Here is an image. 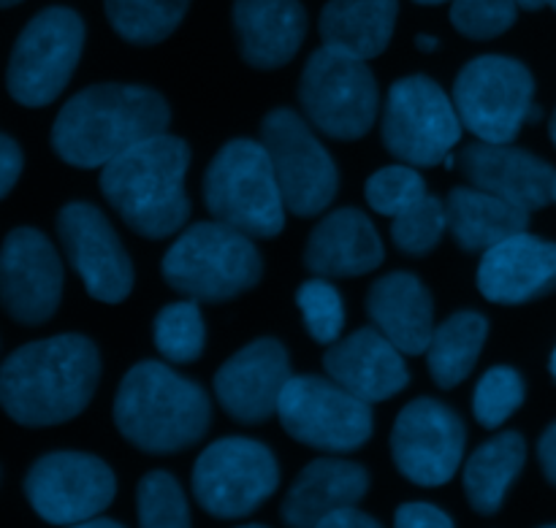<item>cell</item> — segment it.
I'll return each mask as SVG.
<instances>
[{
    "label": "cell",
    "instance_id": "24",
    "mask_svg": "<svg viewBox=\"0 0 556 528\" xmlns=\"http://www.w3.org/2000/svg\"><path fill=\"white\" fill-rule=\"evenodd\" d=\"M304 263L318 276H358L383 263V242L358 209H340L309 233Z\"/></svg>",
    "mask_w": 556,
    "mask_h": 528
},
{
    "label": "cell",
    "instance_id": "35",
    "mask_svg": "<svg viewBox=\"0 0 556 528\" xmlns=\"http://www.w3.org/2000/svg\"><path fill=\"white\" fill-rule=\"evenodd\" d=\"M296 304L315 342L331 345L340 339L342 325H345V304L334 285H329L326 280L304 282L296 293Z\"/></svg>",
    "mask_w": 556,
    "mask_h": 528
},
{
    "label": "cell",
    "instance_id": "42",
    "mask_svg": "<svg viewBox=\"0 0 556 528\" xmlns=\"http://www.w3.org/2000/svg\"><path fill=\"white\" fill-rule=\"evenodd\" d=\"M68 528H123L119 524H114V520H85V524H76V526H68Z\"/></svg>",
    "mask_w": 556,
    "mask_h": 528
},
{
    "label": "cell",
    "instance_id": "15",
    "mask_svg": "<svg viewBox=\"0 0 556 528\" xmlns=\"http://www.w3.org/2000/svg\"><path fill=\"white\" fill-rule=\"evenodd\" d=\"M465 442V423L451 407L434 399H416L396 417L391 453L407 480L438 488L459 469Z\"/></svg>",
    "mask_w": 556,
    "mask_h": 528
},
{
    "label": "cell",
    "instance_id": "32",
    "mask_svg": "<svg viewBox=\"0 0 556 528\" xmlns=\"http://www.w3.org/2000/svg\"><path fill=\"white\" fill-rule=\"evenodd\" d=\"M139 528H190V513L179 482L166 472H150L139 482Z\"/></svg>",
    "mask_w": 556,
    "mask_h": 528
},
{
    "label": "cell",
    "instance_id": "43",
    "mask_svg": "<svg viewBox=\"0 0 556 528\" xmlns=\"http://www.w3.org/2000/svg\"><path fill=\"white\" fill-rule=\"evenodd\" d=\"M416 43L421 52H434V49H438V38L434 36H418Z\"/></svg>",
    "mask_w": 556,
    "mask_h": 528
},
{
    "label": "cell",
    "instance_id": "8",
    "mask_svg": "<svg viewBox=\"0 0 556 528\" xmlns=\"http://www.w3.org/2000/svg\"><path fill=\"white\" fill-rule=\"evenodd\" d=\"M299 101L315 128L326 136L356 141L378 117V81L367 60L320 47L304 65Z\"/></svg>",
    "mask_w": 556,
    "mask_h": 528
},
{
    "label": "cell",
    "instance_id": "21",
    "mask_svg": "<svg viewBox=\"0 0 556 528\" xmlns=\"http://www.w3.org/2000/svg\"><path fill=\"white\" fill-rule=\"evenodd\" d=\"M326 374L362 401H386L407 388L402 350L378 329H362L324 356Z\"/></svg>",
    "mask_w": 556,
    "mask_h": 528
},
{
    "label": "cell",
    "instance_id": "5",
    "mask_svg": "<svg viewBox=\"0 0 556 528\" xmlns=\"http://www.w3.org/2000/svg\"><path fill=\"white\" fill-rule=\"evenodd\" d=\"M253 239L226 222H195L163 258V280L193 301L220 304L242 296L261 280Z\"/></svg>",
    "mask_w": 556,
    "mask_h": 528
},
{
    "label": "cell",
    "instance_id": "18",
    "mask_svg": "<svg viewBox=\"0 0 556 528\" xmlns=\"http://www.w3.org/2000/svg\"><path fill=\"white\" fill-rule=\"evenodd\" d=\"M291 379L286 347L277 339H258L223 363L215 377V394L233 421L264 423L277 415L282 390Z\"/></svg>",
    "mask_w": 556,
    "mask_h": 528
},
{
    "label": "cell",
    "instance_id": "6",
    "mask_svg": "<svg viewBox=\"0 0 556 528\" xmlns=\"http://www.w3.org/2000/svg\"><path fill=\"white\" fill-rule=\"evenodd\" d=\"M204 201L217 222L250 239H275L286 228V198L261 141L233 139L217 152L206 168Z\"/></svg>",
    "mask_w": 556,
    "mask_h": 528
},
{
    "label": "cell",
    "instance_id": "3",
    "mask_svg": "<svg viewBox=\"0 0 556 528\" xmlns=\"http://www.w3.org/2000/svg\"><path fill=\"white\" fill-rule=\"evenodd\" d=\"M190 150L177 136H152L103 166L101 190L119 217L144 239H166L190 217L185 171Z\"/></svg>",
    "mask_w": 556,
    "mask_h": 528
},
{
    "label": "cell",
    "instance_id": "26",
    "mask_svg": "<svg viewBox=\"0 0 556 528\" xmlns=\"http://www.w3.org/2000/svg\"><path fill=\"white\" fill-rule=\"evenodd\" d=\"M396 11V0H329L318 25L324 47L362 60L378 57L394 36Z\"/></svg>",
    "mask_w": 556,
    "mask_h": 528
},
{
    "label": "cell",
    "instance_id": "49",
    "mask_svg": "<svg viewBox=\"0 0 556 528\" xmlns=\"http://www.w3.org/2000/svg\"><path fill=\"white\" fill-rule=\"evenodd\" d=\"M552 369H554V374H556V356H554V361H552Z\"/></svg>",
    "mask_w": 556,
    "mask_h": 528
},
{
    "label": "cell",
    "instance_id": "52",
    "mask_svg": "<svg viewBox=\"0 0 556 528\" xmlns=\"http://www.w3.org/2000/svg\"><path fill=\"white\" fill-rule=\"evenodd\" d=\"M554 204H556V195H554Z\"/></svg>",
    "mask_w": 556,
    "mask_h": 528
},
{
    "label": "cell",
    "instance_id": "19",
    "mask_svg": "<svg viewBox=\"0 0 556 528\" xmlns=\"http://www.w3.org/2000/svg\"><path fill=\"white\" fill-rule=\"evenodd\" d=\"M459 168L472 188L486 190L530 215L554 204L556 168L532 152L476 141L459 155Z\"/></svg>",
    "mask_w": 556,
    "mask_h": 528
},
{
    "label": "cell",
    "instance_id": "51",
    "mask_svg": "<svg viewBox=\"0 0 556 528\" xmlns=\"http://www.w3.org/2000/svg\"><path fill=\"white\" fill-rule=\"evenodd\" d=\"M543 528H556V526H543Z\"/></svg>",
    "mask_w": 556,
    "mask_h": 528
},
{
    "label": "cell",
    "instance_id": "39",
    "mask_svg": "<svg viewBox=\"0 0 556 528\" xmlns=\"http://www.w3.org/2000/svg\"><path fill=\"white\" fill-rule=\"evenodd\" d=\"M22 173V150L11 136H0V195H9Z\"/></svg>",
    "mask_w": 556,
    "mask_h": 528
},
{
    "label": "cell",
    "instance_id": "46",
    "mask_svg": "<svg viewBox=\"0 0 556 528\" xmlns=\"http://www.w3.org/2000/svg\"><path fill=\"white\" fill-rule=\"evenodd\" d=\"M0 3H3V9H11V5L22 3V0H0Z\"/></svg>",
    "mask_w": 556,
    "mask_h": 528
},
{
    "label": "cell",
    "instance_id": "48",
    "mask_svg": "<svg viewBox=\"0 0 556 528\" xmlns=\"http://www.w3.org/2000/svg\"><path fill=\"white\" fill-rule=\"evenodd\" d=\"M543 3H546V5H552V9L556 11V0H543Z\"/></svg>",
    "mask_w": 556,
    "mask_h": 528
},
{
    "label": "cell",
    "instance_id": "36",
    "mask_svg": "<svg viewBox=\"0 0 556 528\" xmlns=\"http://www.w3.org/2000/svg\"><path fill=\"white\" fill-rule=\"evenodd\" d=\"M364 193H367L369 206L383 217H400L402 211L418 204L424 195H429L427 184L413 166L380 168L378 173L369 177Z\"/></svg>",
    "mask_w": 556,
    "mask_h": 528
},
{
    "label": "cell",
    "instance_id": "37",
    "mask_svg": "<svg viewBox=\"0 0 556 528\" xmlns=\"http://www.w3.org/2000/svg\"><path fill=\"white\" fill-rule=\"evenodd\" d=\"M519 14L516 0H451V22L456 30L476 41L503 36Z\"/></svg>",
    "mask_w": 556,
    "mask_h": 528
},
{
    "label": "cell",
    "instance_id": "44",
    "mask_svg": "<svg viewBox=\"0 0 556 528\" xmlns=\"http://www.w3.org/2000/svg\"><path fill=\"white\" fill-rule=\"evenodd\" d=\"M516 3H519V9H527V11H538V9H543V0H516Z\"/></svg>",
    "mask_w": 556,
    "mask_h": 528
},
{
    "label": "cell",
    "instance_id": "28",
    "mask_svg": "<svg viewBox=\"0 0 556 528\" xmlns=\"http://www.w3.org/2000/svg\"><path fill=\"white\" fill-rule=\"evenodd\" d=\"M527 445L519 434L508 432L483 442L465 466V491L472 510L494 515L505 502V493L525 469Z\"/></svg>",
    "mask_w": 556,
    "mask_h": 528
},
{
    "label": "cell",
    "instance_id": "20",
    "mask_svg": "<svg viewBox=\"0 0 556 528\" xmlns=\"http://www.w3.org/2000/svg\"><path fill=\"white\" fill-rule=\"evenodd\" d=\"M478 287L494 304H527L556 291V244L532 233H516L486 249Z\"/></svg>",
    "mask_w": 556,
    "mask_h": 528
},
{
    "label": "cell",
    "instance_id": "10",
    "mask_svg": "<svg viewBox=\"0 0 556 528\" xmlns=\"http://www.w3.org/2000/svg\"><path fill=\"white\" fill-rule=\"evenodd\" d=\"M462 139L456 103L429 76H405L389 92L383 144L407 166H438Z\"/></svg>",
    "mask_w": 556,
    "mask_h": 528
},
{
    "label": "cell",
    "instance_id": "23",
    "mask_svg": "<svg viewBox=\"0 0 556 528\" xmlns=\"http://www.w3.org/2000/svg\"><path fill=\"white\" fill-rule=\"evenodd\" d=\"M367 312L375 329L394 342L405 356H421L432 345V296L418 276L394 271L375 282L367 296Z\"/></svg>",
    "mask_w": 556,
    "mask_h": 528
},
{
    "label": "cell",
    "instance_id": "25",
    "mask_svg": "<svg viewBox=\"0 0 556 528\" xmlns=\"http://www.w3.org/2000/svg\"><path fill=\"white\" fill-rule=\"evenodd\" d=\"M369 488V475L342 459L313 461L288 491L282 520L288 528H318L331 513L356 507Z\"/></svg>",
    "mask_w": 556,
    "mask_h": 528
},
{
    "label": "cell",
    "instance_id": "9",
    "mask_svg": "<svg viewBox=\"0 0 556 528\" xmlns=\"http://www.w3.org/2000/svg\"><path fill=\"white\" fill-rule=\"evenodd\" d=\"M85 47V22L76 11L52 5L20 33L9 60V92L22 106H47L74 76Z\"/></svg>",
    "mask_w": 556,
    "mask_h": 528
},
{
    "label": "cell",
    "instance_id": "45",
    "mask_svg": "<svg viewBox=\"0 0 556 528\" xmlns=\"http://www.w3.org/2000/svg\"><path fill=\"white\" fill-rule=\"evenodd\" d=\"M416 3H421V5H438V3H445V0H416Z\"/></svg>",
    "mask_w": 556,
    "mask_h": 528
},
{
    "label": "cell",
    "instance_id": "17",
    "mask_svg": "<svg viewBox=\"0 0 556 528\" xmlns=\"http://www.w3.org/2000/svg\"><path fill=\"white\" fill-rule=\"evenodd\" d=\"M0 291L16 323L41 325L52 318L63 293V266L43 233L16 228L5 236Z\"/></svg>",
    "mask_w": 556,
    "mask_h": 528
},
{
    "label": "cell",
    "instance_id": "40",
    "mask_svg": "<svg viewBox=\"0 0 556 528\" xmlns=\"http://www.w3.org/2000/svg\"><path fill=\"white\" fill-rule=\"evenodd\" d=\"M318 528H383V526H380L375 518H369V515L358 513L356 507H345L331 513Z\"/></svg>",
    "mask_w": 556,
    "mask_h": 528
},
{
    "label": "cell",
    "instance_id": "13",
    "mask_svg": "<svg viewBox=\"0 0 556 528\" xmlns=\"http://www.w3.org/2000/svg\"><path fill=\"white\" fill-rule=\"evenodd\" d=\"M286 206L296 217H315L334 201L340 173L309 125L291 108H275L261 125Z\"/></svg>",
    "mask_w": 556,
    "mask_h": 528
},
{
    "label": "cell",
    "instance_id": "33",
    "mask_svg": "<svg viewBox=\"0 0 556 528\" xmlns=\"http://www.w3.org/2000/svg\"><path fill=\"white\" fill-rule=\"evenodd\" d=\"M445 228H448V211H445V204L440 198H434V195H424L418 204H413L410 209H405L400 217H394L391 239H394V244L402 253L427 255L438 247Z\"/></svg>",
    "mask_w": 556,
    "mask_h": 528
},
{
    "label": "cell",
    "instance_id": "16",
    "mask_svg": "<svg viewBox=\"0 0 556 528\" xmlns=\"http://www.w3.org/2000/svg\"><path fill=\"white\" fill-rule=\"evenodd\" d=\"M58 233L71 266L92 298L103 304L128 298L134 266L101 209L92 204H68L58 215Z\"/></svg>",
    "mask_w": 556,
    "mask_h": 528
},
{
    "label": "cell",
    "instance_id": "27",
    "mask_svg": "<svg viewBox=\"0 0 556 528\" xmlns=\"http://www.w3.org/2000/svg\"><path fill=\"white\" fill-rule=\"evenodd\" d=\"M445 211H448V231L467 253H478V249L486 253L503 244L505 239L525 233L530 222V211L478 188L451 190Z\"/></svg>",
    "mask_w": 556,
    "mask_h": 528
},
{
    "label": "cell",
    "instance_id": "30",
    "mask_svg": "<svg viewBox=\"0 0 556 528\" xmlns=\"http://www.w3.org/2000/svg\"><path fill=\"white\" fill-rule=\"evenodd\" d=\"M190 0H106V16L119 38L152 47L172 36L188 14Z\"/></svg>",
    "mask_w": 556,
    "mask_h": 528
},
{
    "label": "cell",
    "instance_id": "38",
    "mask_svg": "<svg viewBox=\"0 0 556 528\" xmlns=\"http://www.w3.org/2000/svg\"><path fill=\"white\" fill-rule=\"evenodd\" d=\"M394 528H454V520L432 504L410 502L396 510Z\"/></svg>",
    "mask_w": 556,
    "mask_h": 528
},
{
    "label": "cell",
    "instance_id": "14",
    "mask_svg": "<svg viewBox=\"0 0 556 528\" xmlns=\"http://www.w3.org/2000/svg\"><path fill=\"white\" fill-rule=\"evenodd\" d=\"M25 493L38 518L76 526L98 518L117 493L112 469L96 455L52 453L27 472Z\"/></svg>",
    "mask_w": 556,
    "mask_h": 528
},
{
    "label": "cell",
    "instance_id": "7",
    "mask_svg": "<svg viewBox=\"0 0 556 528\" xmlns=\"http://www.w3.org/2000/svg\"><path fill=\"white\" fill-rule=\"evenodd\" d=\"M535 79L514 57L483 54L456 76L454 103L462 125L486 144H510L530 123Z\"/></svg>",
    "mask_w": 556,
    "mask_h": 528
},
{
    "label": "cell",
    "instance_id": "1",
    "mask_svg": "<svg viewBox=\"0 0 556 528\" xmlns=\"http://www.w3.org/2000/svg\"><path fill=\"white\" fill-rule=\"evenodd\" d=\"M101 377L96 345L79 334L30 342L0 372V401L22 426H58L90 404Z\"/></svg>",
    "mask_w": 556,
    "mask_h": 528
},
{
    "label": "cell",
    "instance_id": "50",
    "mask_svg": "<svg viewBox=\"0 0 556 528\" xmlns=\"http://www.w3.org/2000/svg\"><path fill=\"white\" fill-rule=\"evenodd\" d=\"M239 528H264V526H239Z\"/></svg>",
    "mask_w": 556,
    "mask_h": 528
},
{
    "label": "cell",
    "instance_id": "12",
    "mask_svg": "<svg viewBox=\"0 0 556 528\" xmlns=\"http://www.w3.org/2000/svg\"><path fill=\"white\" fill-rule=\"evenodd\" d=\"M296 442L326 453H351L372 437V410L334 379L293 377L277 407Z\"/></svg>",
    "mask_w": 556,
    "mask_h": 528
},
{
    "label": "cell",
    "instance_id": "2",
    "mask_svg": "<svg viewBox=\"0 0 556 528\" xmlns=\"http://www.w3.org/2000/svg\"><path fill=\"white\" fill-rule=\"evenodd\" d=\"M168 119V103L150 87L96 85L60 108L52 146L71 166L103 168L141 141L166 133Z\"/></svg>",
    "mask_w": 556,
    "mask_h": 528
},
{
    "label": "cell",
    "instance_id": "22",
    "mask_svg": "<svg viewBox=\"0 0 556 528\" xmlns=\"http://www.w3.org/2000/svg\"><path fill=\"white\" fill-rule=\"evenodd\" d=\"M233 27L244 63L271 70L296 57L307 14L299 0H233Z\"/></svg>",
    "mask_w": 556,
    "mask_h": 528
},
{
    "label": "cell",
    "instance_id": "41",
    "mask_svg": "<svg viewBox=\"0 0 556 528\" xmlns=\"http://www.w3.org/2000/svg\"><path fill=\"white\" fill-rule=\"evenodd\" d=\"M538 453H541V466L543 472H546L548 482L556 486V423L554 426H548V432L543 434Z\"/></svg>",
    "mask_w": 556,
    "mask_h": 528
},
{
    "label": "cell",
    "instance_id": "11",
    "mask_svg": "<svg viewBox=\"0 0 556 528\" xmlns=\"http://www.w3.org/2000/svg\"><path fill=\"white\" fill-rule=\"evenodd\" d=\"M280 472L269 448L242 437L217 439L193 466V493L201 507L223 520L255 513L277 491Z\"/></svg>",
    "mask_w": 556,
    "mask_h": 528
},
{
    "label": "cell",
    "instance_id": "29",
    "mask_svg": "<svg viewBox=\"0 0 556 528\" xmlns=\"http://www.w3.org/2000/svg\"><path fill=\"white\" fill-rule=\"evenodd\" d=\"M486 334L489 323L478 312H456L440 329H434L432 345L427 350V361L432 379L440 388L448 390L465 383L467 374L478 363Z\"/></svg>",
    "mask_w": 556,
    "mask_h": 528
},
{
    "label": "cell",
    "instance_id": "47",
    "mask_svg": "<svg viewBox=\"0 0 556 528\" xmlns=\"http://www.w3.org/2000/svg\"><path fill=\"white\" fill-rule=\"evenodd\" d=\"M552 141L556 144V112H554V117H552Z\"/></svg>",
    "mask_w": 556,
    "mask_h": 528
},
{
    "label": "cell",
    "instance_id": "31",
    "mask_svg": "<svg viewBox=\"0 0 556 528\" xmlns=\"http://www.w3.org/2000/svg\"><path fill=\"white\" fill-rule=\"evenodd\" d=\"M152 334H155L157 352L172 363H190L204 352V318H201L195 301L163 307L152 325Z\"/></svg>",
    "mask_w": 556,
    "mask_h": 528
},
{
    "label": "cell",
    "instance_id": "4",
    "mask_svg": "<svg viewBox=\"0 0 556 528\" xmlns=\"http://www.w3.org/2000/svg\"><path fill=\"white\" fill-rule=\"evenodd\" d=\"M210 399L163 363L144 361L123 377L114 399L119 434L152 455L179 453L210 428Z\"/></svg>",
    "mask_w": 556,
    "mask_h": 528
},
{
    "label": "cell",
    "instance_id": "34",
    "mask_svg": "<svg viewBox=\"0 0 556 528\" xmlns=\"http://www.w3.org/2000/svg\"><path fill=\"white\" fill-rule=\"evenodd\" d=\"M525 401V379L516 369L494 366L478 379L472 412L483 428H500Z\"/></svg>",
    "mask_w": 556,
    "mask_h": 528
}]
</instances>
